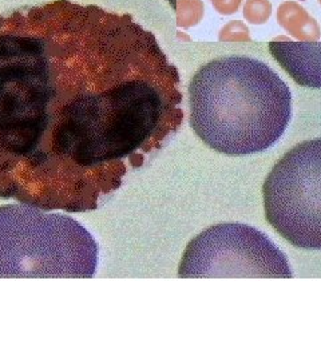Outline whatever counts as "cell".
Returning <instances> with one entry per match:
<instances>
[{
  "instance_id": "3957f363",
  "label": "cell",
  "mask_w": 321,
  "mask_h": 361,
  "mask_svg": "<svg viewBox=\"0 0 321 361\" xmlns=\"http://www.w3.org/2000/svg\"><path fill=\"white\" fill-rule=\"evenodd\" d=\"M98 245L78 221L30 205L0 207V277H85Z\"/></svg>"
},
{
  "instance_id": "7a4b0ae2",
  "label": "cell",
  "mask_w": 321,
  "mask_h": 361,
  "mask_svg": "<svg viewBox=\"0 0 321 361\" xmlns=\"http://www.w3.org/2000/svg\"><path fill=\"white\" fill-rule=\"evenodd\" d=\"M188 94L192 129L222 154L268 150L283 137L292 116L286 83L249 56H221L201 66Z\"/></svg>"
},
{
  "instance_id": "8fae6325",
  "label": "cell",
  "mask_w": 321,
  "mask_h": 361,
  "mask_svg": "<svg viewBox=\"0 0 321 361\" xmlns=\"http://www.w3.org/2000/svg\"><path fill=\"white\" fill-rule=\"evenodd\" d=\"M319 1H320V4H321V0H319Z\"/></svg>"
},
{
  "instance_id": "5b68a950",
  "label": "cell",
  "mask_w": 321,
  "mask_h": 361,
  "mask_svg": "<svg viewBox=\"0 0 321 361\" xmlns=\"http://www.w3.org/2000/svg\"><path fill=\"white\" fill-rule=\"evenodd\" d=\"M178 276L292 279L293 273L285 255L267 234L245 224H219L186 246Z\"/></svg>"
},
{
  "instance_id": "52a82bcc",
  "label": "cell",
  "mask_w": 321,
  "mask_h": 361,
  "mask_svg": "<svg viewBox=\"0 0 321 361\" xmlns=\"http://www.w3.org/2000/svg\"><path fill=\"white\" fill-rule=\"evenodd\" d=\"M277 22L285 31L301 42H315L320 38L317 22L296 1H285L279 7Z\"/></svg>"
},
{
  "instance_id": "30bf717a",
  "label": "cell",
  "mask_w": 321,
  "mask_h": 361,
  "mask_svg": "<svg viewBox=\"0 0 321 361\" xmlns=\"http://www.w3.org/2000/svg\"><path fill=\"white\" fill-rule=\"evenodd\" d=\"M243 0H212V3L214 4V7L217 8V11L224 15H231V13H237V10L240 8Z\"/></svg>"
},
{
  "instance_id": "277c9868",
  "label": "cell",
  "mask_w": 321,
  "mask_h": 361,
  "mask_svg": "<svg viewBox=\"0 0 321 361\" xmlns=\"http://www.w3.org/2000/svg\"><path fill=\"white\" fill-rule=\"evenodd\" d=\"M265 219L289 244L321 250V138L292 147L262 186Z\"/></svg>"
},
{
  "instance_id": "ba28073f",
  "label": "cell",
  "mask_w": 321,
  "mask_h": 361,
  "mask_svg": "<svg viewBox=\"0 0 321 361\" xmlns=\"http://www.w3.org/2000/svg\"><path fill=\"white\" fill-rule=\"evenodd\" d=\"M272 15L269 0H246L244 6L245 19L252 25H264Z\"/></svg>"
},
{
  "instance_id": "9c48e42d",
  "label": "cell",
  "mask_w": 321,
  "mask_h": 361,
  "mask_svg": "<svg viewBox=\"0 0 321 361\" xmlns=\"http://www.w3.org/2000/svg\"><path fill=\"white\" fill-rule=\"evenodd\" d=\"M219 39L233 42V40H250V37H249L248 27L245 26L243 22L231 20V23H228L221 30Z\"/></svg>"
},
{
  "instance_id": "8992f818",
  "label": "cell",
  "mask_w": 321,
  "mask_h": 361,
  "mask_svg": "<svg viewBox=\"0 0 321 361\" xmlns=\"http://www.w3.org/2000/svg\"><path fill=\"white\" fill-rule=\"evenodd\" d=\"M269 50L276 62L297 85L321 89V42L273 40Z\"/></svg>"
},
{
  "instance_id": "6da1fadb",
  "label": "cell",
  "mask_w": 321,
  "mask_h": 361,
  "mask_svg": "<svg viewBox=\"0 0 321 361\" xmlns=\"http://www.w3.org/2000/svg\"><path fill=\"white\" fill-rule=\"evenodd\" d=\"M180 74L128 13L52 0L0 13V198L95 210L183 122Z\"/></svg>"
}]
</instances>
